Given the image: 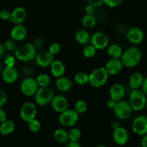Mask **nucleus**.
<instances>
[{
  "label": "nucleus",
  "mask_w": 147,
  "mask_h": 147,
  "mask_svg": "<svg viewBox=\"0 0 147 147\" xmlns=\"http://www.w3.org/2000/svg\"><path fill=\"white\" fill-rule=\"evenodd\" d=\"M37 50L32 43H23L17 46L14 51V56L17 60L22 62L32 61L35 59Z\"/></svg>",
  "instance_id": "obj_1"
},
{
  "label": "nucleus",
  "mask_w": 147,
  "mask_h": 147,
  "mask_svg": "<svg viewBox=\"0 0 147 147\" xmlns=\"http://www.w3.org/2000/svg\"><path fill=\"white\" fill-rule=\"evenodd\" d=\"M142 58V53L137 47H131L123 52L121 61L127 67H134L137 65Z\"/></svg>",
  "instance_id": "obj_2"
},
{
  "label": "nucleus",
  "mask_w": 147,
  "mask_h": 147,
  "mask_svg": "<svg viewBox=\"0 0 147 147\" xmlns=\"http://www.w3.org/2000/svg\"><path fill=\"white\" fill-rule=\"evenodd\" d=\"M109 73L105 67H98L89 74V83L92 87L100 88L107 82Z\"/></svg>",
  "instance_id": "obj_3"
},
{
  "label": "nucleus",
  "mask_w": 147,
  "mask_h": 147,
  "mask_svg": "<svg viewBox=\"0 0 147 147\" xmlns=\"http://www.w3.org/2000/svg\"><path fill=\"white\" fill-rule=\"evenodd\" d=\"M146 95L144 93L143 90L139 89L131 90L129 96V102L134 111H139L142 110L146 107Z\"/></svg>",
  "instance_id": "obj_4"
},
{
  "label": "nucleus",
  "mask_w": 147,
  "mask_h": 147,
  "mask_svg": "<svg viewBox=\"0 0 147 147\" xmlns=\"http://www.w3.org/2000/svg\"><path fill=\"white\" fill-rule=\"evenodd\" d=\"M80 116L74 109H67L63 113H60L58 116L59 123L63 126L72 127L75 126L79 121Z\"/></svg>",
  "instance_id": "obj_5"
},
{
  "label": "nucleus",
  "mask_w": 147,
  "mask_h": 147,
  "mask_svg": "<svg viewBox=\"0 0 147 147\" xmlns=\"http://www.w3.org/2000/svg\"><path fill=\"white\" fill-rule=\"evenodd\" d=\"M53 97L54 93L50 88H39L34 95V101L39 106H43L51 103Z\"/></svg>",
  "instance_id": "obj_6"
},
{
  "label": "nucleus",
  "mask_w": 147,
  "mask_h": 147,
  "mask_svg": "<svg viewBox=\"0 0 147 147\" xmlns=\"http://www.w3.org/2000/svg\"><path fill=\"white\" fill-rule=\"evenodd\" d=\"M133 111L129 101L122 100L117 102L116 106L113 109V113L119 119L125 120L131 116Z\"/></svg>",
  "instance_id": "obj_7"
},
{
  "label": "nucleus",
  "mask_w": 147,
  "mask_h": 147,
  "mask_svg": "<svg viewBox=\"0 0 147 147\" xmlns=\"http://www.w3.org/2000/svg\"><path fill=\"white\" fill-rule=\"evenodd\" d=\"M20 116L22 120L27 122V123L35 119L37 116V109L35 105L32 102L24 103L20 109Z\"/></svg>",
  "instance_id": "obj_8"
},
{
  "label": "nucleus",
  "mask_w": 147,
  "mask_h": 147,
  "mask_svg": "<svg viewBox=\"0 0 147 147\" xmlns=\"http://www.w3.org/2000/svg\"><path fill=\"white\" fill-rule=\"evenodd\" d=\"M38 89L39 86L36 81V79L32 77L25 78L20 85L21 92L26 96H34Z\"/></svg>",
  "instance_id": "obj_9"
},
{
  "label": "nucleus",
  "mask_w": 147,
  "mask_h": 147,
  "mask_svg": "<svg viewBox=\"0 0 147 147\" xmlns=\"http://www.w3.org/2000/svg\"><path fill=\"white\" fill-rule=\"evenodd\" d=\"M90 42L96 50H103L109 46V40L105 33L102 32H96L91 35Z\"/></svg>",
  "instance_id": "obj_10"
},
{
  "label": "nucleus",
  "mask_w": 147,
  "mask_h": 147,
  "mask_svg": "<svg viewBox=\"0 0 147 147\" xmlns=\"http://www.w3.org/2000/svg\"><path fill=\"white\" fill-rule=\"evenodd\" d=\"M132 130L139 135L147 134V116L141 115L135 118L132 121Z\"/></svg>",
  "instance_id": "obj_11"
},
{
  "label": "nucleus",
  "mask_w": 147,
  "mask_h": 147,
  "mask_svg": "<svg viewBox=\"0 0 147 147\" xmlns=\"http://www.w3.org/2000/svg\"><path fill=\"white\" fill-rule=\"evenodd\" d=\"M55 57L49 50H44L37 53L35 57V63L39 67H47L53 64Z\"/></svg>",
  "instance_id": "obj_12"
},
{
  "label": "nucleus",
  "mask_w": 147,
  "mask_h": 147,
  "mask_svg": "<svg viewBox=\"0 0 147 147\" xmlns=\"http://www.w3.org/2000/svg\"><path fill=\"white\" fill-rule=\"evenodd\" d=\"M51 107L55 111L61 113L68 109V101L63 95H55L53 97L51 103Z\"/></svg>",
  "instance_id": "obj_13"
},
{
  "label": "nucleus",
  "mask_w": 147,
  "mask_h": 147,
  "mask_svg": "<svg viewBox=\"0 0 147 147\" xmlns=\"http://www.w3.org/2000/svg\"><path fill=\"white\" fill-rule=\"evenodd\" d=\"M144 37V32L136 27H131L126 32V38L129 42L134 45H138L142 42Z\"/></svg>",
  "instance_id": "obj_14"
},
{
  "label": "nucleus",
  "mask_w": 147,
  "mask_h": 147,
  "mask_svg": "<svg viewBox=\"0 0 147 147\" xmlns=\"http://www.w3.org/2000/svg\"><path fill=\"white\" fill-rule=\"evenodd\" d=\"M123 64L121 59H111L105 65L106 71L110 76H116L121 72Z\"/></svg>",
  "instance_id": "obj_15"
},
{
  "label": "nucleus",
  "mask_w": 147,
  "mask_h": 147,
  "mask_svg": "<svg viewBox=\"0 0 147 147\" xmlns=\"http://www.w3.org/2000/svg\"><path fill=\"white\" fill-rule=\"evenodd\" d=\"M113 139L115 143L120 146L126 144L129 140V133L125 128L119 126L113 130Z\"/></svg>",
  "instance_id": "obj_16"
},
{
  "label": "nucleus",
  "mask_w": 147,
  "mask_h": 147,
  "mask_svg": "<svg viewBox=\"0 0 147 147\" xmlns=\"http://www.w3.org/2000/svg\"><path fill=\"white\" fill-rule=\"evenodd\" d=\"M19 76L18 71L15 67H4L1 71L3 80L7 83H13L17 80Z\"/></svg>",
  "instance_id": "obj_17"
},
{
  "label": "nucleus",
  "mask_w": 147,
  "mask_h": 147,
  "mask_svg": "<svg viewBox=\"0 0 147 147\" xmlns=\"http://www.w3.org/2000/svg\"><path fill=\"white\" fill-rule=\"evenodd\" d=\"M26 17H27V11L24 7H16L11 11V19L9 21L15 25L16 24H21L25 20Z\"/></svg>",
  "instance_id": "obj_18"
},
{
  "label": "nucleus",
  "mask_w": 147,
  "mask_h": 147,
  "mask_svg": "<svg viewBox=\"0 0 147 147\" xmlns=\"http://www.w3.org/2000/svg\"><path fill=\"white\" fill-rule=\"evenodd\" d=\"M27 34V28L23 24H16L10 32V37L14 41H22Z\"/></svg>",
  "instance_id": "obj_19"
},
{
  "label": "nucleus",
  "mask_w": 147,
  "mask_h": 147,
  "mask_svg": "<svg viewBox=\"0 0 147 147\" xmlns=\"http://www.w3.org/2000/svg\"><path fill=\"white\" fill-rule=\"evenodd\" d=\"M110 98L119 102L122 100L125 96V88L121 83H115L111 87L109 90Z\"/></svg>",
  "instance_id": "obj_20"
},
{
  "label": "nucleus",
  "mask_w": 147,
  "mask_h": 147,
  "mask_svg": "<svg viewBox=\"0 0 147 147\" xmlns=\"http://www.w3.org/2000/svg\"><path fill=\"white\" fill-rule=\"evenodd\" d=\"M144 78L143 74L140 72L134 73L129 78V86L132 90H137L140 87H142Z\"/></svg>",
  "instance_id": "obj_21"
},
{
  "label": "nucleus",
  "mask_w": 147,
  "mask_h": 147,
  "mask_svg": "<svg viewBox=\"0 0 147 147\" xmlns=\"http://www.w3.org/2000/svg\"><path fill=\"white\" fill-rule=\"evenodd\" d=\"M50 72L52 75L56 78L63 77L65 73V67L60 60H55L50 65Z\"/></svg>",
  "instance_id": "obj_22"
},
{
  "label": "nucleus",
  "mask_w": 147,
  "mask_h": 147,
  "mask_svg": "<svg viewBox=\"0 0 147 147\" xmlns=\"http://www.w3.org/2000/svg\"><path fill=\"white\" fill-rule=\"evenodd\" d=\"M55 86L57 90L63 92H67L71 89L72 86H73V83L69 78L63 76V77L58 78L56 80Z\"/></svg>",
  "instance_id": "obj_23"
},
{
  "label": "nucleus",
  "mask_w": 147,
  "mask_h": 147,
  "mask_svg": "<svg viewBox=\"0 0 147 147\" xmlns=\"http://www.w3.org/2000/svg\"><path fill=\"white\" fill-rule=\"evenodd\" d=\"M108 55L111 59H121L123 54L121 47L117 44H112L108 47Z\"/></svg>",
  "instance_id": "obj_24"
},
{
  "label": "nucleus",
  "mask_w": 147,
  "mask_h": 147,
  "mask_svg": "<svg viewBox=\"0 0 147 147\" xmlns=\"http://www.w3.org/2000/svg\"><path fill=\"white\" fill-rule=\"evenodd\" d=\"M76 40L81 45H86L89 42H90L91 36L90 35L89 32L86 30H79L76 33Z\"/></svg>",
  "instance_id": "obj_25"
},
{
  "label": "nucleus",
  "mask_w": 147,
  "mask_h": 147,
  "mask_svg": "<svg viewBox=\"0 0 147 147\" xmlns=\"http://www.w3.org/2000/svg\"><path fill=\"white\" fill-rule=\"evenodd\" d=\"M54 138L57 142L61 144H67L70 141L69 134L63 129H57L54 132Z\"/></svg>",
  "instance_id": "obj_26"
},
{
  "label": "nucleus",
  "mask_w": 147,
  "mask_h": 147,
  "mask_svg": "<svg viewBox=\"0 0 147 147\" xmlns=\"http://www.w3.org/2000/svg\"><path fill=\"white\" fill-rule=\"evenodd\" d=\"M15 129V124L11 120H6L3 123H1L0 132L2 135L6 136L12 133Z\"/></svg>",
  "instance_id": "obj_27"
},
{
  "label": "nucleus",
  "mask_w": 147,
  "mask_h": 147,
  "mask_svg": "<svg viewBox=\"0 0 147 147\" xmlns=\"http://www.w3.org/2000/svg\"><path fill=\"white\" fill-rule=\"evenodd\" d=\"M96 18L93 14H85L82 19V25L87 29L92 28L96 24Z\"/></svg>",
  "instance_id": "obj_28"
},
{
  "label": "nucleus",
  "mask_w": 147,
  "mask_h": 147,
  "mask_svg": "<svg viewBox=\"0 0 147 147\" xmlns=\"http://www.w3.org/2000/svg\"><path fill=\"white\" fill-rule=\"evenodd\" d=\"M74 80L77 84L83 86L89 83V75L85 72H78L75 75Z\"/></svg>",
  "instance_id": "obj_29"
},
{
  "label": "nucleus",
  "mask_w": 147,
  "mask_h": 147,
  "mask_svg": "<svg viewBox=\"0 0 147 147\" xmlns=\"http://www.w3.org/2000/svg\"><path fill=\"white\" fill-rule=\"evenodd\" d=\"M35 79L40 88L48 87L50 83V76L45 73H42V74L38 75Z\"/></svg>",
  "instance_id": "obj_30"
},
{
  "label": "nucleus",
  "mask_w": 147,
  "mask_h": 147,
  "mask_svg": "<svg viewBox=\"0 0 147 147\" xmlns=\"http://www.w3.org/2000/svg\"><path fill=\"white\" fill-rule=\"evenodd\" d=\"M69 139L70 142H78L81 137V131L78 128H73L68 132Z\"/></svg>",
  "instance_id": "obj_31"
},
{
  "label": "nucleus",
  "mask_w": 147,
  "mask_h": 147,
  "mask_svg": "<svg viewBox=\"0 0 147 147\" xmlns=\"http://www.w3.org/2000/svg\"><path fill=\"white\" fill-rule=\"evenodd\" d=\"M88 105L87 103H86L85 100H78L74 106V110L78 113L79 115L81 114V113H83L84 112L86 111L87 110Z\"/></svg>",
  "instance_id": "obj_32"
},
{
  "label": "nucleus",
  "mask_w": 147,
  "mask_h": 147,
  "mask_svg": "<svg viewBox=\"0 0 147 147\" xmlns=\"http://www.w3.org/2000/svg\"><path fill=\"white\" fill-rule=\"evenodd\" d=\"M96 49L91 45H86L83 50V54L86 58H92L96 55Z\"/></svg>",
  "instance_id": "obj_33"
},
{
  "label": "nucleus",
  "mask_w": 147,
  "mask_h": 147,
  "mask_svg": "<svg viewBox=\"0 0 147 147\" xmlns=\"http://www.w3.org/2000/svg\"><path fill=\"white\" fill-rule=\"evenodd\" d=\"M28 129L32 133H37L41 129V123L37 119H34L28 123Z\"/></svg>",
  "instance_id": "obj_34"
},
{
  "label": "nucleus",
  "mask_w": 147,
  "mask_h": 147,
  "mask_svg": "<svg viewBox=\"0 0 147 147\" xmlns=\"http://www.w3.org/2000/svg\"><path fill=\"white\" fill-rule=\"evenodd\" d=\"M4 45L5 47L6 50H8V51H15L17 47L15 42L13 40H7L4 42Z\"/></svg>",
  "instance_id": "obj_35"
},
{
  "label": "nucleus",
  "mask_w": 147,
  "mask_h": 147,
  "mask_svg": "<svg viewBox=\"0 0 147 147\" xmlns=\"http://www.w3.org/2000/svg\"><path fill=\"white\" fill-rule=\"evenodd\" d=\"M60 50H61V47H60V44L57 42H53L50 45L48 50L53 55H55L58 54L60 52Z\"/></svg>",
  "instance_id": "obj_36"
},
{
  "label": "nucleus",
  "mask_w": 147,
  "mask_h": 147,
  "mask_svg": "<svg viewBox=\"0 0 147 147\" xmlns=\"http://www.w3.org/2000/svg\"><path fill=\"white\" fill-rule=\"evenodd\" d=\"M22 73L27 78H30V76L34 73V70L30 66H24L22 68Z\"/></svg>",
  "instance_id": "obj_37"
},
{
  "label": "nucleus",
  "mask_w": 147,
  "mask_h": 147,
  "mask_svg": "<svg viewBox=\"0 0 147 147\" xmlns=\"http://www.w3.org/2000/svg\"><path fill=\"white\" fill-rule=\"evenodd\" d=\"M5 67H14V63H15V59L13 56L9 55L5 57L4 60Z\"/></svg>",
  "instance_id": "obj_38"
},
{
  "label": "nucleus",
  "mask_w": 147,
  "mask_h": 147,
  "mask_svg": "<svg viewBox=\"0 0 147 147\" xmlns=\"http://www.w3.org/2000/svg\"><path fill=\"white\" fill-rule=\"evenodd\" d=\"M32 44L34 45V47H35L36 50H39V49L42 48V47L43 46V44H44V42H43V40L40 37H35L34 39V40L32 41Z\"/></svg>",
  "instance_id": "obj_39"
},
{
  "label": "nucleus",
  "mask_w": 147,
  "mask_h": 147,
  "mask_svg": "<svg viewBox=\"0 0 147 147\" xmlns=\"http://www.w3.org/2000/svg\"><path fill=\"white\" fill-rule=\"evenodd\" d=\"M11 12L7 9H2L0 12V17L3 20H10Z\"/></svg>",
  "instance_id": "obj_40"
},
{
  "label": "nucleus",
  "mask_w": 147,
  "mask_h": 147,
  "mask_svg": "<svg viewBox=\"0 0 147 147\" xmlns=\"http://www.w3.org/2000/svg\"><path fill=\"white\" fill-rule=\"evenodd\" d=\"M123 0H105V4L110 7H118L121 4Z\"/></svg>",
  "instance_id": "obj_41"
},
{
  "label": "nucleus",
  "mask_w": 147,
  "mask_h": 147,
  "mask_svg": "<svg viewBox=\"0 0 147 147\" xmlns=\"http://www.w3.org/2000/svg\"><path fill=\"white\" fill-rule=\"evenodd\" d=\"M7 100V95L3 90L0 91V106L2 107L6 103Z\"/></svg>",
  "instance_id": "obj_42"
},
{
  "label": "nucleus",
  "mask_w": 147,
  "mask_h": 147,
  "mask_svg": "<svg viewBox=\"0 0 147 147\" xmlns=\"http://www.w3.org/2000/svg\"><path fill=\"white\" fill-rule=\"evenodd\" d=\"M89 4L93 6L94 7H100L105 4V0H88Z\"/></svg>",
  "instance_id": "obj_43"
},
{
  "label": "nucleus",
  "mask_w": 147,
  "mask_h": 147,
  "mask_svg": "<svg viewBox=\"0 0 147 147\" xmlns=\"http://www.w3.org/2000/svg\"><path fill=\"white\" fill-rule=\"evenodd\" d=\"M116 103H117V102H116V100L110 98L109 100H107V102H106V106H107V107L109 108V109H113H113H114L115 106H116Z\"/></svg>",
  "instance_id": "obj_44"
},
{
  "label": "nucleus",
  "mask_w": 147,
  "mask_h": 147,
  "mask_svg": "<svg viewBox=\"0 0 147 147\" xmlns=\"http://www.w3.org/2000/svg\"><path fill=\"white\" fill-rule=\"evenodd\" d=\"M95 11V7L93 6L88 4L85 7V11H86V14H93Z\"/></svg>",
  "instance_id": "obj_45"
},
{
  "label": "nucleus",
  "mask_w": 147,
  "mask_h": 147,
  "mask_svg": "<svg viewBox=\"0 0 147 147\" xmlns=\"http://www.w3.org/2000/svg\"><path fill=\"white\" fill-rule=\"evenodd\" d=\"M7 119V113L6 112L3 110V109H0V122L3 123Z\"/></svg>",
  "instance_id": "obj_46"
},
{
  "label": "nucleus",
  "mask_w": 147,
  "mask_h": 147,
  "mask_svg": "<svg viewBox=\"0 0 147 147\" xmlns=\"http://www.w3.org/2000/svg\"><path fill=\"white\" fill-rule=\"evenodd\" d=\"M65 147H81V146L78 142H70V141H69L66 144Z\"/></svg>",
  "instance_id": "obj_47"
},
{
  "label": "nucleus",
  "mask_w": 147,
  "mask_h": 147,
  "mask_svg": "<svg viewBox=\"0 0 147 147\" xmlns=\"http://www.w3.org/2000/svg\"><path fill=\"white\" fill-rule=\"evenodd\" d=\"M142 88L144 93L147 96V77H146L144 78V83H143V85H142Z\"/></svg>",
  "instance_id": "obj_48"
},
{
  "label": "nucleus",
  "mask_w": 147,
  "mask_h": 147,
  "mask_svg": "<svg viewBox=\"0 0 147 147\" xmlns=\"http://www.w3.org/2000/svg\"><path fill=\"white\" fill-rule=\"evenodd\" d=\"M141 144L142 147H147V134L144 135V137L142 138V142H141Z\"/></svg>",
  "instance_id": "obj_49"
},
{
  "label": "nucleus",
  "mask_w": 147,
  "mask_h": 147,
  "mask_svg": "<svg viewBox=\"0 0 147 147\" xmlns=\"http://www.w3.org/2000/svg\"><path fill=\"white\" fill-rule=\"evenodd\" d=\"M5 50L6 49L4 45V43H1V44H0V56H1V57H2L3 56Z\"/></svg>",
  "instance_id": "obj_50"
},
{
  "label": "nucleus",
  "mask_w": 147,
  "mask_h": 147,
  "mask_svg": "<svg viewBox=\"0 0 147 147\" xmlns=\"http://www.w3.org/2000/svg\"><path fill=\"white\" fill-rule=\"evenodd\" d=\"M97 147H108V146H105V145H100V146H98Z\"/></svg>",
  "instance_id": "obj_51"
},
{
  "label": "nucleus",
  "mask_w": 147,
  "mask_h": 147,
  "mask_svg": "<svg viewBox=\"0 0 147 147\" xmlns=\"http://www.w3.org/2000/svg\"><path fill=\"white\" fill-rule=\"evenodd\" d=\"M146 109V110H147V101H146V107H145Z\"/></svg>",
  "instance_id": "obj_52"
}]
</instances>
